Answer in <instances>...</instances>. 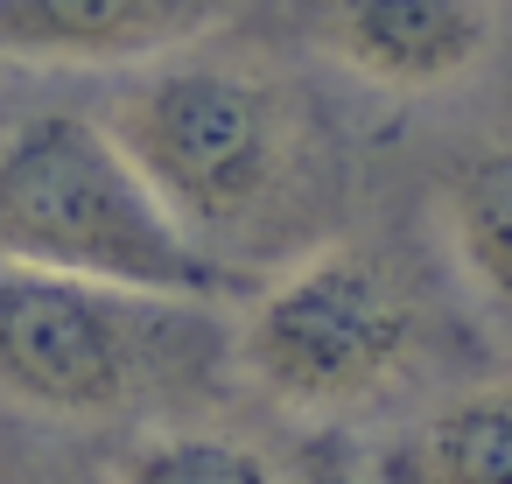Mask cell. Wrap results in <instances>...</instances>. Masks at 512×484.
Here are the masks:
<instances>
[{
  "label": "cell",
  "instance_id": "cell-9",
  "mask_svg": "<svg viewBox=\"0 0 512 484\" xmlns=\"http://www.w3.org/2000/svg\"><path fill=\"white\" fill-rule=\"evenodd\" d=\"M113 484H288L281 456L260 435L176 414V421H141L113 449Z\"/></svg>",
  "mask_w": 512,
  "mask_h": 484
},
{
  "label": "cell",
  "instance_id": "cell-5",
  "mask_svg": "<svg viewBox=\"0 0 512 484\" xmlns=\"http://www.w3.org/2000/svg\"><path fill=\"white\" fill-rule=\"evenodd\" d=\"M302 29L351 85L379 99H435L491 64L505 0H302Z\"/></svg>",
  "mask_w": 512,
  "mask_h": 484
},
{
  "label": "cell",
  "instance_id": "cell-7",
  "mask_svg": "<svg viewBox=\"0 0 512 484\" xmlns=\"http://www.w3.org/2000/svg\"><path fill=\"white\" fill-rule=\"evenodd\" d=\"M428 232L484 330H512V120L456 141L428 176Z\"/></svg>",
  "mask_w": 512,
  "mask_h": 484
},
{
  "label": "cell",
  "instance_id": "cell-3",
  "mask_svg": "<svg viewBox=\"0 0 512 484\" xmlns=\"http://www.w3.org/2000/svg\"><path fill=\"white\" fill-rule=\"evenodd\" d=\"M239 386L232 316L204 295H155L0 260V400L43 421H176Z\"/></svg>",
  "mask_w": 512,
  "mask_h": 484
},
{
  "label": "cell",
  "instance_id": "cell-2",
  "mask_svg": "<svg viewBox=\"0 0 512 484\" xmlns=\"http://www.w3.org/2000/svg\"><path fill=\"white\" fill-rule=\"evenodd\" d=\"M449 316L428 274L344 225L246 288L232 316V372L253 400L302 428H379L449 372Z\"/></svg>",
  "mask_w": 512,
  "mask_h": 484
},
{
  "label": "cell",
  "instance_id": "cell-6",
  "mask_svg": "<svg viewBox=\"0 0 512 484\" xmlns=\"http://www.w3.org/2000/svg\"><path fill=\"white\" fill-rule=\"evenodd\" d=\"M246 0H0V64L15 71H141L211 43Z\"/></svg>",
  "mask_w": 512,
  "mask_h": 484
},
{
  "label": "cell",
  "instance_id": "cell-4",
  "mask_svg": "<svg viewBox=\"0 0 512 484\" xmlns=\"http://www.w3.org/2000/svg\"><path fill=\"white\" fill-rule=\"evenodd\" d=\"M0 260L155 295H246L190 246L99 106H29L0 127Z\"/></svg>",
  "mask_w": 512,
  "mask_h": 484
},
{
  "label": "cell",
  "instance_id": "cell-10",
  "mask_svg": "<svg viewBox=\"0 0 512 484\" xmlns=\"http://www.w3.org/2000/svg\"><path fill=\"white\" fill-rule=\"evenodd\" d=\"M15 484H113V470L85 463V456H50V463H29Z\"/></svg>",
  "mask_w": 512,
  "mask_h": 484
},
{
  "label": "cell",
  "instance_id": "cell-8",
  "mask_svg": "<svg viewBox=\"0 0 512 484\" xmlns=\"http://www.w3.org/2000/svg\"><path fill=\"white\" fill-rule=\"evenodd\" d=\"M365 484H512V372L435 386L358 449Z\"/></svg>",
  "mask_w": 512,
  "mask_h": 484
},
{
  "label": "cell",
  "instance_id": "cell-1",
  "mask_svg": "<svg viewBox=\"0 0 512 484\" xmlns=\"http://www.w3.org/2000/svg\"><path fill=\"white\" fill-rule=\"evenodd\" d=\"M169 218L239 288L337 239L358 211V148L316 78L204 43L120 71L99 99Z\"/></svg>",
  "mask_w": 512,
  "mask_h": 484
}]
</instances>
